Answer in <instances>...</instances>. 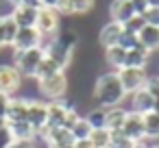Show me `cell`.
<instances>
[{"label": "cell", "mask_w": 159, "mask_h": 148, "mask_svg": "<svg viewBox=\"0 0 159 148\" xmlns=\"http://www.w3.org/2000/svg\"><path fill=\"white\" fill-rule=\"evenodd\" d=\"M92 96L96 100L98 107H105V109H111V107H120L126 98V92L118 78V72L109 70V72H102L96 83H94V89H92Z\"/></svg>", "instance_id": "1"}, {"label": "cell", "mask_w": 159, "mask_h": 148, "mask_svg": "<svg viewBox=\"0 0 159 148\" xmlns=\"http://www.w3.org/2000/svg\"><path fill=\"white\" fill-rule=\"evenodd\" d=\"M44 59V48H31V50H13V65L22 74V78H35L37 68Z\"/></svg>", "instance_id": "2"}, {"label": "cell", "mask_w": 159, "mask_h": 148, "mask_svg": "<svg viewBox=\"0 0 159 148\" xmlns=\"http://www.w3.org/2000/svg\"><path fill=\"white\" fill-rule=\"evenodd\" d=\"M42 48H44V55L48 57V59H52L63 72H66V68L70 65V61H72V55H74V48L72 46H68L66 42H61L59 37H50V39H44L42 42Z\"/></svg>", "instance_id": "3"}, {"label": "cell", "mask_w": 159, "mask_h": 148, "mask_svg": "<svg viewBox=\"0 0 159 148\" xmlns=\"http://www.w3.org/2000/svg\"><path fill=\"white\" fill-rule=\"evenodd\" d=\"M37 92L50 100H63V96L68 94V76L66 72H57L48 78H42L37 81Z\"/></svg>", "instance_id": "4"}, {"label": "cell", "mask_w": 159, "mask_h": 148, "mask_svg": "<svg viewBox=\"0 0 159 148\" xmlns=\"http://www.w3.org/2000/svg\"><path fill=\"white\" fill-rule=\"evenodd\" d=\"M59 24H61V16L57 9H48V7H42L37 11V22H35V29L42 33L44 39H50V37H57L59 33Z\"/></svg>", "instance_id": "5"}, {"label": "cell", "mask_w": 159, "mask_h": 148, "mask_svg": "<svg viewBox=\"0 0 159 148\" xmlns=\"http://www.w3.org/2000/svg\"><path fill=\"white\" fill-rule=\"evenodd\" d=\"M118 78H120V83H122V87L129 96V94H135V92L146 87L148 70H144V68H122V70H118Z\"/></svg>", "instance_id": "6"}, {"label": "cell", "mask_w": 159, "mask_h": 148, "mask_svg": "<svg viewBox=\"0 0 159 148\" xmlns=\"http://www.w3.org/2000/svg\"><path fill=\"white\" fill-rule=\"evenodd\" d=\"M26 122L35 128L37 135H42L46 131V124H48V102L46 100H39V98H29Z\"/></svg>", "instance_id": "7"}, {"label": "cell", "mask_w": 159, "mask_h": 148, "mask_svg": "<svg viewBox=\"0 0 159 148\" xmlns=\"http://www.w3.org/2000/svg\"><path fill=\"white\" fill-rule=\"evenodd\" d=\"M22 87V74L13 63H0V92L13 96Z\"/></svg>", "instance_id": "8"}, {"label": "cell", "mask_w": 159, "mask_h": 148, "mask_svg": "<svg viewBox=\"0 0 159 148\" xmlns=\"http://www.w3.org/2000/svg\"><path fill=\"white\" fill-rule=\"evenodd\" d=\"M44 42L42 33L35 29V26H29V29H18V35L11 44L13 50H31V48H39Z\"/></svg>", "instance_id": "9"}, {"label": "cell", "mask_w": 159, "mask_h": 148, "mask_svg": "<svg viewBox=\"0 0 159 148\" xmlns=\"http://www.w3.org/2000/svg\"><path fill=\"white\" fill-rule=\"evenodd\" d=\"M120 133L126 135L131 141L146 139V135H144V115H139L135 111H126V118H124V124H122Z\"/></svg>", "instance_id": "10"}, {"label": "cell", "mask_w": 159, "mask_h": 148, "mask_svg": "<svg viewBox=\"0 0 159 148\" xmlns=\"http://www.w3.org/2000/svg\"><path fill=\"white\" fill-rule=\"evenodd\" d=\"M37 11L39 9H35L31 5H13V9H11L9 16L13 18V22L18 24V29H29V26H35Z\"/></svg>", "instance_id": "11"}, {"label": "cell", "mask_w": 159, "mask_h": 148, "mask_svg": "<svg viewBox=\"0 0 159 148\" xmlns=\"http://www.w3.org/2000/svg\"><path fill=\"white\" fill-rule=\"evenodd\" d=\"M70 107H74V105L68 102L66 98L63 100H50L48 102V124H46V128L63 126V120H66V113H68Z\"/></svg>", "instance_id": "12"}, {"label": "cell", "mask_w": 159, "mask_h": 148, "mask_svg": "<svg viewBox=\"0 0 159 148\" xmlns=\"http://www.w3.org/2000/svg\"><path fill=\"white\" fill-rule=\"evenodd\" d=\"M135 16L131 0H111L109 5V20L118 22V24H126L131 18Z\"/></svg>", "instance_id": "13"}, {"label": "cell", "mask_w": 159, "mask_h": 148, "mask_svg": "<svg viewBox=\"0 0 159 148\" xmlns=\"http://www.w3.org/2000/svg\"><path fill=\"white\" fill-rule=\"evenodd\" d=\"M152 109H155V98L150 96V92L146 87L139 89V92H135V94H131V109L129 111H135L139 115H146Z\"/></svg>", "instance_id": "14"}, {"label": "cell", "mask_w": 159, "mask_h": 148, "mask_svg": "<svg viewBox=\"0 0 159 148\" xmlns=\"http://www.w3.org/2000/svg\"><path fill=\"white\" fill-rule=\"evenodd\" d=\"M120 35H122V24H118V22H105L102 24V29H100V33H98V42H100V46L102 48H109V46H118V39H120Z\"/></svg>", "instance_id": "15"}, {"label": "cell", "mask_w": 159, "mask_h": 148, "mask_svg": "<svg viewBox=\"0 0 159 148\" xmlns=\"http://www.w3.org/2000/svg\"><path fill=\"white\" fill-rule=\"evenodd\" d=\"M92 7H94V0H61L57 5V11H59V16L61 13L63 16H74V13L83 16V13L92 11Z\"/></svg>", "instance_id": "16"}, {"label": "cell", "mask_w": 159, "mask_h": 148, "mask_svg": "<svg viewBox=\"0 0 159 148\" xmlns=\"http://www.w3.org/2000/svg\"><path fill=\"white\" fill-rule=\"evenodd\" d=\"M44 139L50 148H57V146H66V144H74V137L68 128L63 126H57V128H46L44 133Z\"/></svg>", "instance_id": "17"}, {"label": "cell", "mask_w": 159, "mask_h": 148, "mask_svg": "<svg viewBox=\"0 0 159 148\" xmlns=\"http://www.w3.org/2000/svg\"><path fill=\"white\" fill-rule=\"evenodd\" d=\"M29 113V98H16L11 96L9 109H7V122H22Z\"/></svg>", "instance_id": "18"}, {"label": "cell", "mask_w": 159, "mask_h": 148, "mask_svg": "<svg viewBox=\"0 0 159 148\" xmlns=\"http://www.w3.org/2000/svg\"><path fill=\"white\" fill-rule=\"evenodd\" d=\"M150 61V52L144 46H137L133 50H126V59H124V68H148Z\"/></svg>", "instance_id": "19"}, {"label": "cell", "mask_w": 159, "mask_h": 148, "mask_svg": "<svg viewBox=\"0 0 159 148\" xmlns=\"http://www.w3.org/2000/svg\"><path fill=\"white\" fill-rule=\"evenodd\" d=\"M9 124V131H11V135H13V141H33L35 139V128L26 122V120H22V122H7Z\"/></svg>", "instance_id": "20"}, {"label": "cell", "mask_w": 159, "mask_h": 148, "mask_svg": "<svg viewBox=\"0 0 159 148\" xmlns=\"http://www.w3.org/2000/svg\"><path fill=\"white\" fill-rule=\"evenodd\" d=\"M137 39H139V46H144L148 52H155L159 50V29L157 26H144L139 33H137Z\"/></svg>", "instance_id": "21"}, {"label": "cell", "mask_w": 159, "mask_h": 148, "mask_svg": "<svg viewBox=\"0 0 159 148\" xmlns=\"http://www.w3.org/2000/svg\"><path fill=\"white\" fill-rule=\"evenodd\" d=\"M124 59H126V50H124V48H120V46H109V48H105V63H107L113 72H118V70L124 68Z\"/></svg>", "instance_id": "22"}, {"label": "cell", "mask_w": 159, "mask_h": 148, "mask_svg": "<svg viewBox=\"0 0 159 148\" xmlns=\"http://www.w3.org/2000/svg\"><path fill=\"white\" fill-rule=\"evenodd\" d=\"M124 118H126V109L120 105V107H111L107 109V131L109 133H116V131H122V124H124Z\"/></svg>", "instance_id": "23"}, {"label": "cell", "mask_w": 159, "mask_h": 148, "mask_svg": "<svg viewBox=\"0 0 159 148\" xmlns=\"http://www.w3.org/2000/svg\"><path fill=\"white\" fill-rule=\"evenodd\" d=\"M87 122H89V126L92 128H107L105 124H107V109L105 107H92V109H87V113L83 115Z\"/></svg>", "instance_id": "24"}, {"label": "cell", "mask_w": 159, "mask_h": 148, "mask_svg": "<svg viewBox=\"0 0 159 148\" xmlns=\"http://www.w3.org/2000/svg\"><path fill=\"white\" fill-rule=\"evenodd\" d=\"M144 135L146 139H159V113L150 111L144 115Z\"/></svg>", "instance_id": "25"}, {"label": "cell", "mask_w": 159, "mask_h": 148, "mask_svg": "<svg viewBox=\"0 0 159 148\" xmlns=\"http://www.w3.org/2000/svg\"><path fill=\"white\" fill-rule=\"evenodd\" d=\"M57 72H63L52 59H48L46 55H44V59H42V63H39V68H37V74H35V81H42V78H48V76H52V74H57Z\"/></svg>", "instance_id": "26"}, {"label": "cell", "mask_w": 159, "mask_h": 148, "mask_svg": "<svg viewBox=\"0 0 159 148\" xmlns=\"http://www.w3.org/2000/svg\"><path fill=\"white\" fill-rule=\"evenodd\" d=\"M89 141L94 148H109V141H111V133L107 128H92L89 133Z\"/></svg>", "instance_id": "27"}, {"label": "cell", "mask_w": 159, "mask_h": 148, "mask_svg": "<svg viewBox=\"0 0 159 148\" xmlns=\"http://www.w3.org/2000/svg\"><path fill=\"white\" fill-rule=\"evenodd\" d=\"M70 133H72V137H74V141H81V139H89V133H92V126H89V122L81 115L79 120H76V124L70 128Z\"/></svg>", "instance_id": "28"}, {"label": "cell", "mask_w": 159, "mask_h": 148, "mask_svg": "<svg viewBox=\"0 0 159 148\" xmlns=\"http://www.w3.org/2000/svg\"><path fill=\"white\" fill-rule=\"evenodd\" d=\"M0 18H2L5 42H7V46H11V44H13V39H16V35H18V24L13 22V18H11V16H0Z\"/></svg>", "instance_id": "29"}, {"label": "cell", "mask_w": 159, "mask_h": 148, "mask_svg": "<svg viewBox=\"0 0 159 148\" xmlns=\"http://www.w3.org/2000/svg\"><path fill=\"white\" fill-rule=\"evenodd\" d=\"M118 46L124 48V50H133V48L139 46V39H137L135 33H129V31L122 29V35H120V39H118Z\"/></svg>", "instance_id": "30"}, {"label": "cell", "mask_w": 159, "mask_h": 148, "mask_svg": "<svg viewBox=\"0 0 159 148\" xmlns=\"http://www.w3.org/2000/svg\"><path fill=\"white\" fill-rule=\"evenodd\" d=\"M135 141H131L126 135H122L120 131L111 133V141H109V148H133Z\"/></svg>", "instance_id": "31"}, {"label": "cell", "mask_w": 159, "mask_h": 148, "mask_svg": "<svg viewBox=\"0 0 159 148\" xmlns=\"http://www.w3.org/2000/svg\"><path fill=\"white\" fill-rule=\"evenodd\" d=\"M144 26H146V22H144V18H142V16H133V18H131L126 24H122V29H124V31L135 33V35H137V33H139Z\"/></svg>", "instance_id": "32"}, {"label": "cell", "mask_w": 159, "mask_h": 148, "mask_svg": "<svg viewBox=\"0 0 159 148\" xmlns=\"http://www.w3.org/2000/svg\"><path fill=\"white\" fill-rule=\"evenodd\" d=\"M79 118H81V113H79L76 105H74V107H70V109H68V113H66V120H63V128H68V131H70V128L76 124V120H79Z\"/></svg>", "instance_id": "33"}, {"label": "cell", "mask_w": 159, "mask_h": 148, "mask_svg": "<svg viewBox=\"0 0 159 148\" xmlns=\"http://www.w3.org/2000/svg\"><path fill=\"white\" fill-rule=\"evenodd\" d=\"M146 89L150 92V96H152V98H159V74H148Z\"/></svg>", "instance_id": "34"}, {"label": "cell", "mask_w": 159, "mask_h": 148, "mask_svg": "<svg viewBox=\"0 0 159 148\" xmlns=\"http://www.w3.org/2000/svg\"><path fill=\"white\" fill-rule=\"evenodd\" d=\"M142 18H144V22H146L148 26H157V29H159V9L148 7V11H146Z\"/></svg>", "instance_id": "35"}, {"label": "cell", "mask_w": 159, "mask_h": 148, "mask_svg": "<svg viewBox=\"0 0 159 148\" xmlns=\"http://www.w3.org/2000/svg\"><path fill=\"white\" fill-rule=\"evenodd\" d=\"M11 144H13V135H11L9 124H7V128H2V131H0V148H9Z\"/></svg>", "instance_id": "36"}, {"label": "cell", "mask_w": 159, "mask_h": 148, "mask_svg": "<svg viewBox=\"0 0 159 148\" xmlns=\"http://www.w3.org/2000/svg\"><path fill=\"white\" fill-rule=\"evenodd\" d=\"M9 102H11V96H9V94H5V92H0V118H5V120H7Z\"/></svg>", "instance_id": "37"}, {"label": "cell", "mask_w": 159, "mask_h": 148, "mask_svg": "<svg viewBox=\"0 0 159 148\" xmlns=\"http://www.w3.org/2000/svg\"><path fill=\"white\" fill-rule=\"evenodd\" d=\"M131 5H133L135 16H144L148 11V2H146V0H131Z\"/></svg>", "instance_id": "38"}, {"label": "cell", "mask_w": 159, "mask_h": 148, "mask_svg": "<svg viewBox=\"0 0 159 148\" xmlns=\"http://www.w3.org/2000/svg\"><path fill=\"white\" fill-rule=\"evenodd\" d=\"M61 0H42V7H48V9H57V5Z\"/></svg>", "instance_id": "39"}, {"label": "cell", "mask_w": 159, "mask_h": 148, "mask_svg": "<svg viewBox=\"0 0 159 148\" xmlns=\"http://www.w3.org/2000/svg\"><path fill=\"white\" fill-rule=\"evenodd\" d=\"M74 148H94L89 139H81V141H74Z\"/></svg>", "instance_id": "40"}, {"label": "cell", "mask_w": 159, "mask_h": 148, "mask_svg": "<svg viewBox=\"0 0 159 148\" xmlns=\"http://www.w3.org/2000/svg\"><path fill=\"white\" fill-rule=\"evenodd\" d=\"M7 48V42H5V31H2V18H0V50Z\"/></svg>", "instance_id": "41"}, {"label": "cell", "mask_w": 159, "mask_h": 148, "mask_svg": "<svg viewBox=\"0 0 159 148\" xmlns=\"http://www.w3.org/2000/svg\"><path fill=\"white\" fill-rule=\"evenodd\" d=\"M9 148H31V141H13Z\"/></svg>", "instance_id": "42"}, {"label": "cell", "mask_w": 159, "mask_h": 148, "mask_svg": "<svg viewBox=\"0 0 159 148\" xmlns=\"http://www.w3.org/2000/svg\"><path fill=\"white\" fill-rule=\"evenodd\" d=\"M150 144H148V139H142V141H135L133 144V148H148Z\"/></svg>", "instance_id": "43"}, {"label": "cell", "mask_w": 159, "mask_h": 148, "mask_svg": "<svg viewBox=\"0 0 159 148\" xmlns=\"http://www.w3.org/2000/svg\"><path fill=\"white\" fill-rule=\"evenodd\" d=\"M148 2V7H152V9H159V0H146Z\"/></svg>", "instance_id": "44"}, {"label": "cell", "mask_w": 159, "mask_h": 148, "mask_svg": "<svg viewBox=\"0 0 159 148\" xmlns=\"http://www.w3.org/2000/svg\"><path fill=\"white\" fill-rule=\"evenodd\" d=\"M2 128H7V120H5V118H0V131H2Z\"/></svg>", "instance_id": "45"}, {"label": "cell", "mask_w": 159, "mask_h": 148, "mask_svg": "<svg viewBox=\"0 0 159 148\" xmlns=\"http://www.w3.org/2000/svg\"><path fill=\"white\" fill-rule=\"evenodd\" d=\"M155 113H159V98H155V109H152Z\"/></svg>", "instance_id": "46"}, {"label": "cell", "mask_w": 159, "mask_h": 148, "mask_svg": "<svg viewBox=\"0 0 159 148\" xmlns=\"http://www.w3.org/2000/svg\"><path fill=\"white\" fill-rule=\"evenodd\" d=\"M57 148H74V144H66V146H57Z\"/></svg>", "instance_id": "47"}, {"label": "cell", "mask_w": 159, "mask_h": 148, "mask_svg": "<svg viewBox=\"0 0 159 148\" xmlns=\"http://www.w3.org/2000/svg\"><path fill=\"white\" fill-rule=\"evenodd\" d=\"M148 148H159V144H150V146H148Z\"/></svg>", "instance_id": "48"}]
</instances>
